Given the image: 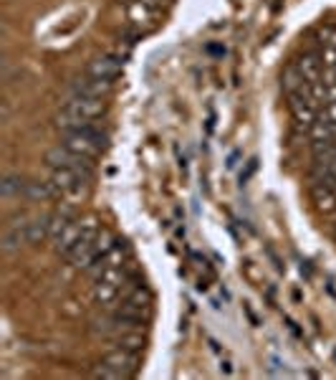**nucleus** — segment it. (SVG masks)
<instances>
[{"label":"nucleus","instance_id":"1a4fd4ad","mask_svg":"<svg viewBox=\"0 0 336 380\" xmlns=\"http://www.w3.org/2000/svg\"><path fill=\"white\" fill-rule=\"evenodd\" d=\"M311 193H313V203H316V208L321 213H329V211H334V208H336L334 185H326V183H313Z\"/></svg>","mask_w":336,"mask_h":380},{"label":"nucleus","instance_id":"f257e3e1","mask_svg":"<svg viewBox=\"0 0 336 380\" xmlns=\"http://www.w3.org/2000/svg\"><path fill=\"white\" fill-rule=\"evenodd\" d=\"M104 112H107L104 97H73L71 102L59 112L56 125H59L64 132H73V129H81V127H86V125H96L94 120H99Z\"/></svg>","mask_w":336,"mask_h":380},{"label":"nucleus","instance_id":"20e7f679","mask_svg":"<svg viewBox=\"0 0 336 380\" xmlns=\"http://www.w3.org/2000/svg\"><path fill=\"white\" fill-rule=\"evenodd\" d=\"M0 246L6 253L20 251L23 246H28V218H13L8 221L3 236H0Z\"/></svg>","mask_w":336,"mask_h":380},{"label":"nucleus","instance_id":"4468645a","mask_svg":"<svg viewBox=\"0 0 336 380\" xmlns=\"http://www.w3.org/2000/svg\"><path fill=\"white\" fill-rule=\"evenodd\" d=\"M94 378H107V380H124V375L119 373V370H114V368H109L107 362H99L94 368Z\"/></svg>","mask_w":336,"mask_h":380},{"label":"nucleus","instance_id":"f03ea898","mask_svg":"<svg viewBox=\"0 0 336 380\" xmlns=\"http://www.w3.org/2000/svg\"><path fill=\"white\" fill-rule=\"evenodd\" d=\"M61 145L68 147V150L76 152V155L94 160V157L107 147V134L96 125H86V127H81V129H73V132H64Z\"/></svg>","mask_w":336,"mask_h":380},{"label":"nucleus","instance_id":"423d86ee","mask_svg":"<svg viewBox=\"0 0 336 380\" xmlns=\"http://www.w3.org/2000/svg\"><path fill=\"white\" fill-rule=\"evenodd\" d=\"M102 362H107L109 368L119 370L124 378H129V375L137 373L139 368V352H132V350H124V347H116V350H112L107 357H104Z\"/></svg>","mask_w":336,"mask_h":380},{"label":"nucleus","instance_id":"ddd939ff","mask_svg":"<svg viewBox=\"0 0 336 380\" xmlns=\"http://www.w3.org/2000/svg\"><path fill=\"white\" fill-rule=\"evenodd\" d=\"M116 345H119V347H124V350L142 352L144 335H142V332H137V330H126V332H121L119 338H116Z\"/></svg>","mask_w":336,"mask_h":380},{"label":"nucleus","instance_id":"7ed1b4c3","mask_svg":"<svg viewBox=\"0 0 336 380\" xmlns=\"http://www.w3.org/2000/svg\"><path fill=\"white\" fill-rule=\"evenodd\" d=\"M46 163L51 170H76L78 175H84L86 180L94 178V168H91V160L89 157H81L76 152H71L68 147L59 145V147H51L46 152Z\"/></svg>","mask_w":336,"mask_h":380},{"label":"nucleus","instance_id":"39448f33","mask_svg":"<svg viewBox=\"0 0 336 380\" xmlns=\"http://www.w3.org/2000/svg\"><path fill=\"white\" fill-rule=\"evenodd\" d=\"M121 64L124 61L119 56H96V59L89 61V67H86V76H94L99 81H107V84H114V79L119 76L121 71Z\"/></svg>","mask_w":336,"mask_h":380},{"label":"nucleus","instance_id":"6e6552de","mask_svg":"<svg viewBox=\"0 0 336 380\" xmlns=\"http://www.w3.org/2000/svg\"><path fill=\"white\" fill-rule=\"evenodd\" d=\"M321 64H324V61L318 59L316 54H304V56H299V61H296V69L301 71L304 81L311 84V81H318V79H321Z\"/></svg>","mask_w":336,"mask_h":380},{"label":"nucleus","instance_id":"2eb2a0df","mask_svg":"<svg viewBox=\"0 0 336 380\" xmlns=\"http://www.w3.org/2000/svg\"><path fill=\"white\" fill-rule=\"evenodd\" d=\"M318 120L334 122L336 125V102H326L324 109H321V115H318Z\"/></svg>","mask_w":336,"mask_h":380},{"label":"nucleus","instance_id":"0eeeda50","mask_svg":"<svg viewBox=\"0 0 336 380\" xmlns=\"http://www.w3.org/2000/svg\"><path fill=\"white\" fill-rule=\"evenodd\" d=\"M112 89V84L107 81H99L94 76H86V79H76L71 86L73 97H104L107 91Z\"/></svg>","mask_w":336,"mask_h":380},{"label":"nucleus","instance_id":"f8f14e48","mask_svg":"<svg viewBox=\"0 0 336 380\" xmlns=\"http://www.w3.org/2000/svg\"><path fill=\"white\" fill-rule=\"evenodd\" d=\"M281 84H283V91H286V94H294V91L304 89V86H306V81H304L301 71L296 69V64H291V67H288L286 71H283Z\"/></svg>","mask_w":336,"mask_h":380},{"label":"nucleus","instance_id":"dca6fc26","mask_svg":"<svg viewBox=\"0 0 336 380\" xmlns=\"http://www.w3.org/2000/svg\"><path fill=\"white\" fill-rule=\"evenodd\" d=\"M137 6H142V8H150V11H160L162 8V0H137Z\"/></svg>","mask_w":336,"mask_h":380},{"label":"nucleus","instance_id":"9d476101","mask_svg":"<svg viewBox=\"0 0 336 380\" xmlns=\"http://www.w3.org/2000/svg\"><path fill=\"white\" fill-rule=\"evenodd\" d=\"M25 188H28V180H23L20 175H6L3 183H0V193H3V198H8V200L25 198Z\"/></svg>","mask_w":336,"mask_h":380},{"label":"nucleus","instance_id":"9b49d317","mask_svg":"<svg viewBox=\"0 0 336 380\" xmlns=\"http://www.w3.org/2000/svg\"><path fill=\"white\" fill-rule=\"evenodd\" d=\"M48 229H51V216L28 218V243H41L43 238H48Z\"/></svg>","mask_w":336,"mask_h":380}]
</instances>
